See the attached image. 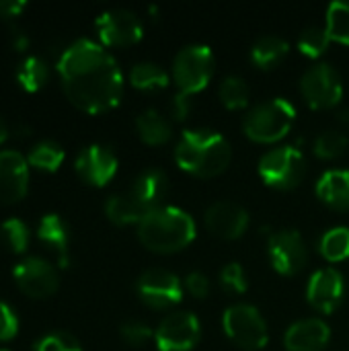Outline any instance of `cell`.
Here are the masks:
<instances>
[{
  "label": "cell",
  "mask_w": 349,
  "mask_h": 351,
  "mask_svg": "<svg viewBox=\"0 0 349 351\" xmlns=\"http://www.w3.org/2000/svg\"><path fill=\"white\" fill-rule=\"evenodd\" d=\"M220 286L224 292L228 294H245L247 292V276H245V269L241 263L232 261V263H226L222 269H220Z\"/></svg>",
  "instance_id": "836d02e7"
},
{
  "label": "cell",
  "mask_w": 349,
  "mask_h": 351,
  "mask_svg": "<svg viewBox=\"0 0 349 351\" xmlns=\"http://www.w3.org/2000/svg\"><path fill=\"white\" fill-rule=\"evenodd\" d=\"M167 191H169V179L160 169L142 171L128 189V193L146 210V214L163 206Z\"/></svg>",
  "instance_id": "d6986e66"
},
{
  "label": "cell",
  "mask_w": 349,
  "mask_h": 351,
  "mask_svg": "<svg viewBox=\"0 0 349 351\" xmlns=\"http://www.w3.org/2000/svg\"><path fill=\"white\" fill-rule=\"evenodd\" d=\"M232 158L230 142L216 130L193 128L185 130L175 146L177 165L195 177L220 175Z\"/></svg>",
  "instance_id": "7a4b0ae2"
},
{
  "label": "cell",
  "mask_w": 349,
  "mask_h": 351,
  "mask_svg": "<svg viewBox=\"0 0 349 351\" xmlns=\"http://www.w3.org/2000/svg\"><path fill=\"white\" fill-rule=\"evenodd\" d=\"M189 111H191V95L177 90V93L173 95L171 103H169V113H171V117L177 119V121H183V119L189 115Z\"/></svg>",
  "instance_id": "f35d334b"
},
{
  "label": "cell",
  "mask_w": 349,
  "mask_h": 351,
  "mask_svg": "<svg viewBox=\"0 0 349 351\" xmlns=\"http://www.w3.org/2000/svg\"><path fill=\"white\" fill-rule=\"evenodd\" d=\"M25 6H27L25 0H0V16L2 19L16 16Z\"/></svg>",
  "instance_id": "ab89813d"
},
{
  "label": "cell",
  "mask_w": 349,
  "mask_h": 351,
  "mask_svg": "<svg viewBox=\"0 0 349 351\" xmlns=\"http://www.w3.org/2000/svg\"><path fill=\"white\" fill-rule=\"evenodd\" d=\"M317 195L333 210H349V171L331 169L317 181Z\"/></svg>",
  "instance_id": "ffe728a7"
},
{
  "label": "cell",
  "mask_w": 349,
  "mask_h": 351,
  "mask_svg": "<svg viewBox=\"0 0 349 351\" xmlns=\"http://www.w3.org/2000/svg\"><path fill=\"white\" fill-rule=\"evenodd\" d=\"M10 136V132H8V125L4 123V119L0 117V144L2 142H6V138Z\"/></svg>",
  "instance_id": "60d3db41"
},
{
  "label": "cell",
  "mask_w": 349,
  "mask_h": 351,
  "mask_svg": "<svg viewBox=\"0 0 349 351\" xmlns=\"http://www.w3.org/2000/svg\"><path fill=\"white\" fill-rule=\"evenodd\" d=\"M136 292L144 304L152 308H169L181 302L183 286L173 271L163 267H152L138 278Z\"/></svg>",
  "instance_id": "8fae6325"
},
{
  "label": "cell",
  "mask_w": 349,
  "mask_h": 351,
  "mask_svg": "<svg viewBox=\"0 0 349 351\" xmlns=\"http://www.w3.org/2000/svg\"><path fill=\"white\" fill-rule=\"evenodd\" d=\"M12 278L19 290L29 298H47L60 286L58 271L41 257H25L19 261L12 269Z\"/></svg>",
  "instance_id": "7c38bea8"
},
{
  "label": "cell",
  "mask_w": 349,
  "mask_h": 351,
  "mask_svg": "<svg viewBox=\"0 0 349 351\" xmlns=\"http://www.w3.org/2000/svg\"><path fill=\"white\" fill-rule=\"evenodd\" d=\"M222 325L226 335L243 350H261L267 346V323L253 304L237 302L228 306L224 311Z\"/></svg>",
  "instance_id": "52a82bcc"
},
{
  "label": "cell",
  "mask_w": 349,
  "mask_h": 351,
  "mask_svg": "<svg viewBox=\"0 0 349 351\" xmlns=\"http://www.w3.org/2000/svg\"><path fill=\"white\" fill-rule=\"evenodd\" d=\"M119 333H121L123 341L130 343V346H134V348H140L148 339L154 337L152 329L146 323H142V321H128V323H123L121 329H119Z\"/></svg>",
  "instance_id": "d590c367"
},
{
  "label": "cell",
  "mask_w": 349,
  "mask_h": 351,
  "mask_svg": "<svg viewBox=\"0 0 349 351\" xmlns=\"http://www.w3.org/2000/svg\"><path fill=\"white\" fill-rule=\"evenodd\" d=\"M300 93L313 109L335 107L344 97L341 74L327 62H317L304 70L300 78Z\"/></svg>",
  "instance_id": "ba28073f"
},
{
  "label": "cell",
  "mask_w": 349,
  "mask_h": 351,
  "mask_svg": "<svg viewBox=\"0 0 349 351\" xmlns=\"http://www.w3.org/2000/svg\"><path fill=\"white\" fill-rule=\"evenodd\" d=\"M169 72L154 62H138L130 70V82L140 90H160L169 84Z\"/></svg>",
  "instance_id": "d4e9b609"
},
{
  "label": "cell",
  "mask_w": 349,
  "mask_h": 351,
  "mask_svg": "<svg viewBox=\"0 0 349 351\" xmlns=\"http://www.w3.org/2000/svg\"><path fill=\"white\" fill-rule=\"evenodd\" d=\"M325 27L331 39L349 45V0H335L329 4Z\"/></svg>",
  "instance_id": "f546056e"
},
{
  "label": "cell",
  "mask_w": 349,
  "mask_h": 351,
  "mask_svg": "<svg viewBox=\"0 0 349 351\" xmlns=\"http://www.w3.org/2000/svg\"><path fill=\"white\" fill-rule=\"evenodd\" d=\"M294 119H296L294 105L284 97H274L249 109L243 121V130L255 142L274 144L292 130Z\"/></svg>",
  "instance_id": "277c9868"
},
{
  "label": "cell",
  "mask_w": 349,
  "mask_h": 351,
  "mask_svg": "<svg viewBox=\"0 0 349 351\" xmlns=\"http://www.w3.org/2000/svg\"><path fill=\"white\" fill-rule=\"evenodd\" d=\"M214 74V53L206 43L181 47L173 60V80L181 93L195 95L204 90Z\"/></svg>",
  "instance_id": "5b68a950"
},
{
  "label": "cell",
  "mask_w": 349,
  "mask_h": 351,
  "mask_svg": "<svg viewBox=\"0 0 349 351\" xmlns=\"http://www.w3.org/2000/svg\"><path fill=\"white\" fill-rule=\"evenodd\" d=\"M136 130L140 138L150 146L167 144L173 136L171 121L158 111V109H146L136 117Z\"/></svg>",
  "instance_id": "7402d4cb"
},
{
  "label": "cell",
  "mask_w": 349,
  "mask_h": 351,
  "mask_svg": "<svg viewBox=\"0 0 349 351\" xmlns=\"http://www.w3.org/2000/svg\"><path fill=\"white\" fill-rule=\"evenodd\" d=\"M105 214L111 222L123 226V224H140V220L146 216V210L125 191V193H113L105 202Z\"/></svg>",
  "instance_id": "603a6c76"
},
{
  "label": "cell",
  "mask_w": 349,
  "mask_h": 351,
  "mask_svg": "<svg viewBox=\"0 0 349 351\" xmlns=\"http://www.w3.org/2000/svg\"><path fill=\"white\" fill-rule=\"evenodd\" d=\"M349 140L341 130H325L315 138V154L319 158H337L346 152Z\"/></svg>",
  "instance_id": "d6a6232c"
},
{
  "label": "cell",
  "mask_w": 349,
  "mask_h": 351,
  "mask_svg": "<svg viewBox=\"0 0 349 351\" xmlns=\"http://www.w3.org/2000/svg\"><path fill=\"white\" fill-rule=\"evenodd\" d=\"M204 222H206V228L220 239H239L245 234L251 218L243 206L222 199V202H214L206 210Z\"/></svg>",
  "instance_id": "e0dca14e"
},
{
  "label": "cell",
  "mask_w": 349,
  "mask_h": 351,
  "mask_svg": "<svg viewBox=\"0 0 349 351\" xmlns=\"http://www.w3.org/2000/svg\"><path fill=\"white\" fill-rule=\"evenodd\" d=\"M210 280L206 274L202 271H191L185 278V290L193 296V298H206L210 294Z\"/></svg>",
  "instance_id": "74e56055"
},
{
  "label": "cell",
  "mask_w": 349,
  "mask_h": 351,
  "mask_svg": "<svg viewBox=\"0 0 349 351\" xmlns=\"http://www.w3.org/2000/svg\"><path fill=\"white\" fill-rule=\"evenodd\" d=\"M319 251L321 255L331 261H344L349 257V228L348 226H335L329 228L327 232H323V237L319 239Z\"/></svg>",
  "instance_id": "4316f807"
},
{
  "label": "cell",
  "mask_w": 349,
  "mask_h": 351,
  "mask_svg": "<svg viewBox=\"0 0 349 351\" xmlns=\"http://www.w3.org/2000/svg\"><path fill=\"white\" fill-rule=\"evenodd\" d=\"M97 31H99L101 41L105 45H113V47L138 43L144 35V27H142L140 16L128 8L105 10L97 19Z\"/></svg>",
  "instance_id": "4fadbf2b"
},
{
  "label": "cell",
  "mask_w": 349,
  "mask_h": 351,
  "mask_svg": "<svg viewBox=\"0 0 349 351\" xmlns=\"http://www.w3.org/2000/svg\"><path fill=\"white\" fill-rule=\"evenodd\" d=\"M0 351H8V350H0Z\"/></svg>",
  "instance_id": "7bdbcfd3"
},
{
  "label": "cell",
  "mask_w": 349,
  "mask_h": 351,
  "mask_svg": "<svg viewBox=\"0 0 349 351\" xmlns=\"http://www.w3.org/2000/svg\"><path fill=\"white\" fill-rule=\"evenodd\" d=\"M0 243L12 253H25L29 247V226L21 218H8L0 224Z\"/></svg>",
  "instance_id": "4dcf8cb0"
},
{
  "label": "cell",
  "mask_w": 349,
  "mask_h": 351,
  "mask_svg": "<svg viewBox=\"0 0 349 351\" xmlns=\"http://www.w3.org/2000/svg\"><path fill=\"white\" fill-rule=\"evenodd\" d=\"M16 80L27 93H37L47 82V66L41 58L29 56L16 70Z\"/></svg>",
  "instance_id": "83f0119b"
},
{
  "label": "cell",
  "mask_w": 349,
  "mask_h": 351,
  "mask_svg": "<svg viewBox=\"0 0 349 351\" xmlns=\"http://www.w3.org/2000/svg\"><path fill=\"white\" fill-rule=\"evenodd\" d=\"M331 339V329L323 319L309 317L292 323L284 335V346L288 351H321Z\"/></svg>",
  "instance_id": "ac0fdd59"
},
{
  "label": "cell",
  "mask_w": 349,
  "mask_h": 351,
  "mask_svg": "<svg viewBox=\"0 0 349 351\" xmlns=\"http://www.w3.org/2000/svg\"><path fill=\"white\" fill-rule=\"evenodd\" d=\"M64 148L53 142V140H43L39 144H35L29 154H27V162L39 171H47V173H53L62 167L64 162Z\"/></svg>",
  "instance_id": "484cf974"
},
{
  "label": "cell",
  "mask_w": 349,
  "mask_h": 351,
  "mask_svg": "<svg viewBox=\"0 0 349 351\" xmlns=\"http://www.w3.org/2000/svg\"><path fill=\"white\" fill-rule=\"evenodd\" d=\"M29 189V162L16 150H0V202L16 204Z\"/></svg>",
  "instance_id": "2e32d148"
},
{
  "label": "cell",
  "mask_w": 349,
  "mask_h": 351,
  "mask_svg": "<svg viewBox=\"0 0 349 351\" xmlns=\"http://www.w3.org/2000/svg\"><path fill=\"white\" fill-rule=\"evenodd\" d=\"M290 49V43L280 35H263L255 41L251 49V60L259 68H274L278 66Z\"/></svg>",
  "instance_id": "cb8c5ba5"
},
{
  "label": "cell",
  "mask_w": 349,
  "mask_h": 351,
  "mask_svg": "<svg viewBox=\"0 0 349 351\" xmlns=\"http://www.w3.org/2000/svg\"><path fill=\"white\" fill-rule=\"evenodd\" d=\"M267 255L274 269L282 276H296L309 261V249L302 234L294 228H282L267 241Z\"/></svg>",
  "instance_id": "30bf717a"
},
{
  "label": "cell",
  "mask_w": 349,
  "mask_h": 351,
  "mask_svg": "<svg viewBox=\"0 0 349 351\" xmlns=\"http://www.w3.org/2000/svg\"><path fill=\"white\" fill-rule=\"evenodd\" d=\"M339 115H341V119H344V121H348L349 123V111H341Z\"/></svg>",
  "instance_id": "b9f144b4"
},
{
  "label": "cell",
  "mask_w": 349,
  "mask_h": 351,
  "mask_svg": "<svg viewBox=\"0 0 349 351\" xmlns=\"http://www.w3.org/2000/svg\"><path fill=\"white\" fill-rule=\"evenodd\" d=\"M35 351H82L80 343L76 337H72L70 333L64 331H53L43 335L37 343Z\"/></svg>",
  "instance_id": "e575fe53"
},
{
  "label": "cell",
  "mask_w": 349,
  "mask_h": 351,
  "mask_svg": "<svg viewBox=\"0 0 349 351\" xmlns=\"http://www.w3.org/2000/svg\"><path fill=\"white\" fill-rule=\"evenodd\" d=\"M259 175L265 185L276 189H292L302 183L306 175V158L296 146H278L259 158Z\"/></svg>",
  "instance_id": "8992f818"
},
{
  "label": "cell",
  "mask_w": 349,
  "mask_h": 351,
  "mask_svg": "<svg viewBox=\"0 0 349 351\" xmlns=\"http://www.w3.org/2000/svg\"><path fill=\"white\" fill-rule=\"evenodd\" d=\"M138 239L154 253H175L195 239V222L177 206H160L140 220Z\"/></svg>",
  "instance_id": "3957f363"
},
{
  "label": "cell",
  "mask_w": 349,
  "mask_h": 351,
  "mask_svg": "<svg viewBox=\"0 0 349 351\" xmlns=\"http://www.w3.org/2000/svg\"><path fill=\"white\" fill-rule=\"evenodd\" d=\"M346 296V280L344 274L335 267H321L317 269L306 286V298L311 306L317 311L331 315L339 308Z\"/></svg>",
  "instance_id": "5bb4252c"
},
{
  "label": "cell",
  "mask_w": 349,
  "mask_h": 351,
  "mask_svg": "<svg viewBox=\"0 0 349 351\" xmlns=\"http://www.w3.org/2000/svg\"><path fill=\"white\" fill-rule=\"evenodd\" d=\"M74 169L82 181L95 187L107 185L117 173V156L109 146L91 144L82 148L74 160Z\"/></svg>",
  "instance_id": "9a60e30c"
},
{
  "label": "cell",
  "mask_w": 349,
  "mask_h": 351,
  "mask_svg": "<svg viewBox=\"0 0 349 351\" xmlns=\"http://www.w3.org/2000/svg\"><path fill=\"white\" fill-rule=\"evenodd\" d=\"M218 95H220V101L228 107V109H243L249 105V84L243 76H226L220 86H218Z\"/></svg>",
  "instance_id": "f1b7e54d"
},
{
  "label": "cell",
  "mask_w": 349,
  "mask_h": 351,
  "mask_svg": "<svg viewBox=\"0 0 349 351\" xmlns=\"http://www.w3.org/2000/svg\"><path fill=\"white\" fill-rule=\"evenodd\" d=\"M37 237L39 241H43L45 245H49L58 257H60V265L66 267L68 265V245H70V230L64 222L62 216L58 214H45L39 220L37 226Z\"/></svg>",
  "instance_id": "44dd1931"
},
{
  "label": "cell",
  "mask_w": 349,
  "mask_h": 351,
  "mask_svg": "<svg viewBox=\"0 0 349 351\" xmlns=\"http://www.w3.org/2000/svg\"><path fill=\"white\" fill-rule=\"evenodd\" d=\"M331 43V35L327 31V27H321V25H313L309 29H304L298 37V49L306 56V58H321L327 47Z\"/></svg>",
  "instance_id": "1f68e13d"
},
{
  "label": "cell",
  "mask_w": 349,
  "mask_h": 351,
  "mask_svg": "<svg viewBox=\"0 0 349 351\" xmlns=\"http://www.w3.org/2000/svg\"><path fill=\"white\" fill-rule=\"evenodd\" d=\"M19 333V317L6 302L0 300V341H10Z\"/></svg>",
  "instance_id": "8d00e7d4"
},
{
  "label": "cell",
  "mask_w": 349,
  "mask_h": 351,
  "mask_svg": "<svg viewBox=\"0 0 349 351\" xmlns=\"http://www.w3.org/2000/svg\"><path fill=\"white\" fill-rule=\"evenodd\" d=\"M202 337L200 319L189 311L167 315L154 331V341L160 351H189Z\"/></svg>",
  "instance_id": "9c48e42d"
},
{
  "label": "cell",
  "mask_w": 349,
  "mask_h": 351,
  "mask_svg": "<svg viewBox=\"0 0 349 351\" xmlns=\"http://www.w3.org/2000/svg\"><path fill=\"white\" fill-rule=\"evenodd\" d=\"M58 74L70 103L86 113L109 111L121 99V68L117 60L93 39L80 37L70 43L58 60Z\"/></svg>",
  "instance_id": "6da1fadb"
}]
</instances>
